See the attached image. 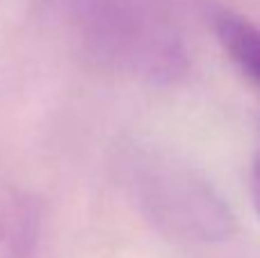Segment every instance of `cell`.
Listing matches in <instances>:
<instances>
[{
  "instance_id": "obj_4",
  "label": "cell",
  "mask_w": 260,
  "mask_h": 258,
  "mask_svg": "<svg viewBox=\"0 0 260 258\" xmlns=\"http://www.w3.org/2000/svg\"><path fill=\"white\" fill-rule=\"evenodd\" d=\"M251 199H253V208H256L260 217V131H258V140H256V146H253V160H251Z\"/></svg>"
},
{
  "instance_id": "obj_1",
  "label": "cell",
  "mask_w": 260,
  "mask_h": 258,
  "mask_svg": "<svg viewBox=\"0 0 260 258\" xmlns=\"http://www.w3.org/2000/svg\"><path fill=\"white\" fill-rule=\"evenodd\" d=\"M119 172L133 204L157 231L189 242H217L233 233L235 217L224 197L174 155L128 149Z\"/></svg>"
},
{
  "instance_id": "obj_3",
  "label": "cell",
  "mask_w": 260,
  "mask_h": 258,
  "mask_svg": "<svg viewBox=\"0 0 260 258\" xmlns=\"http://www.w3.org/2000/svg\"><path fill=\"white\" fill-rule=\"evenodd\" d=\"M212 27L229 62L260 94V27L229 9L212 16Z\"/></svg>"
},
{
  "instance_id": "obj_2",
  "label": "cell",
  "mask_w": 260,
  "mask_h": 258,
  "mask_svg": "<svg viewBox=\"0 0 260 258\" xmlns=\"http://www.w3.org/2000/svg\"><path fill=\"white\" fill-rule=\"evenodd\" d=\"M62 9L80 50L96 67L155 80L180 69L176 37L135 0H62Z\"/></svg>"
}]
</instances>
